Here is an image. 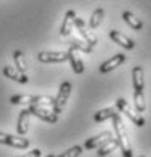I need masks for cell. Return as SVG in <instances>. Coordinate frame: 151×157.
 <instances>
[{"label":"cell","mask_w":151,"mask_h":157,"mask_svg":"<svg viewBox=\"0 0 151 157\" xmlns=\"http://www.w3.org/2000/svg\"><path fill=\"white\" fill-rule=\"evenodd\" d=\"M71 89H73V85L70 82H64L59 88V92H57L56 98H55V104H53V112L56 115H60L62 110L65 109V104L70 98V94H71Z\"/></svg>","instance_id":"obj_4"},{"label":"cell","mask_w":151,"mask_h":157,"mask_svg":"<svg viewBox=\"0 0 151 157\" xmlns=\"http://www.w3.org/2000/svg\"><path fill=\"white\" fill-rule=\"evenodd\" d=\"M14 62H15V67L20 73H24L26 74V70H27V63H26V59H24V55L20 52V50H15L14 52Z\"/></svg>","instance_id":"obj_22"},{"label":"cell","mask_w":151,"mask_h":157,"mask_svg":"<svg viewBox=\"0 0 151 157\" xmlns=\"http://www.w3.org/2000/svg\"><path fill=\"white\" fill-rule=\"evenodd\" d=\"M74 27L79 30V33L82 35V38L85 39L88 44H91L92 47L94 45H97V42H98V39H97V36H95L92 32H89V30H86V27H85V21L82 18H79V17H76L74 20Z\"/></svg>","instance_id":"obj_9"},{"label":"cell","mask_w":151,"mask_h":157,"mask_svg":"<svg viewBox=\"0 0 151 157\" xmlns=\"http://www.w3.org/2000/svg\"><path fill=\"white\" fill-rule=\"evenodd\" d=\"M29 125H30V112L29 109H23L18 115V121H17V132L18 135L24 136L29 132Z\"/></svg>","instance_id":"obj_13"},{"label":"cell","mask_w":151,"mask_h":157,"mask_svg":"<svg viewBox=\"0 0 151 157\" xmlns=\"http://www.w3.org/2000/svg\"><path fill=\"white\" fill-rule=\"evenodd\" d=\"M126 62V55L124 53H116L115 56L107 59L106 62H103L100 65V73H110L115 68H118L119 65H122Z\"/></svg>","instance_id":"obj_8"},{"label":"cell","mask_w":151,"mask_h":157,"mask_svg":"<svg viewBox=\"0 0 151 157\" xmlns=\"http://www.w3.org/2000/svg\"><path fill=\"white\" fill-rule=\"evenodd\" d=\"M109 36H110V39H112L113 42H116L118 45H121L126 50H133L134 48V41L130 39L129 36H126L124 33L118 32V30H110L109 32Z\"/></svg>","instance_id":"obj_10"},{"label":"cell","mask_w":151,"mask_h":157,"mask_svg":"<svg viewBox=\"0 0 151 157\" xmlns=\"http://www.w3.org/2000/svg\"><path fill=\"white\" fill-rule=\"evenodd\" d=\"M116 113V106L115 107H106V109H101L98 110L94 115V121L95 122H103L106 119H112V117Z\"/></svg>","instance_id":"obj_20"},{"label":"cell","mask_w":151,"mask_h":157,"mask_svg":"<svg viewBox=\"0 0 151 157\" xmlns=\"http://www.w3.org/2000/svg\"><path fill=\"white\" fill-rule=\"evenodd\" d=\"M70 47L76 48L77 52H83V53H91L92 48H94L85 39H79V38H70Z\"/></svg>","instance_id":"obj_19"},{"label":"cell","mask_w":151,"mask_h":157,"mask_svg":"<svg viewBox=\"0 0 151 157\" xmlns=\"http://www.w3.org/2000/svg\"><path fill=\"white\" fill-rule=\"evenodd\" d=\"M68 60H70L71 68H73V71H74L76 74H82V73L85 71L83 60H82L80 56L77 55V50L73 48V47H70V50H68Z\"/></svg>","instance_id":"obj_15"},{"label":"cell","mask_w":151,"mask_h":157,"mask_svg":"<svg viewBox=\"0 0 151 157\" xmlns=\"http://www.w3.org/2000/svg\"><path fill=\"white\" fill-rule=\"evenodd\" d=\"M133 103H134L136 112L142 113V112L145 110V97H144V92H134V95H133Z\"/></svg>","instance_id":"obj_23"},{"label":"cell","mask_w":151,"mask_h":157,"mask_svg":"<svg viewBox=\"0 0 151 157\" xmlns=\"http://www.w3.org/2000/svg\"><path fill=\"white\" fill-rule=\"evenodd\" d=\"M115 106H116V109L122 115H126V117L129 118L136 127H144L145 125V118L142 117V115H139V112H134L132 107H130V104L124 98H118L116 103H115Z\"/></svg>","instance_id":"obj_3"},{"label":"cell","mask_w":151,"mask_h":157,"mask_svg":"<svg viewBox=\"0 0 151 157\" xmlns=\"http://www.w3.org/2000/svg\"><path fill=\"white\" fill-rule=\"evenodd\" d=\"M112 136V132H103V133H100V135H97L94 137H89L86 142H85V148L86 150H94V148H98L100 145H103L107 139H110Z\"/></svg>","instance_id":"obj_14"},{"label":"cell","mask_w":151,"mask_h":157,"mask_svg":"<svg viewBox=\"0 0 151 157\" xmlns=\"http://www.w3.org/2000/svg\"><path fill=\"white\" fill-rule=\"evenodd\" d=\"M11 104H29V106H52L55 104V98L48 95H27V94H17L9 98Z\"/></svg>","instance_id":"obj_2"},{"label":"cell","mask_w":151,"mask_h":157,"mask_svg":"<svg viewBox=\"0 0 151 157\" xmlns=\"http://www.w3.org/2000/svg\"><path fill=\"white\" fill-rule=\"evenodd\" d=\"M76 11L70 9L67 11L65 17H64V21H62V26H60V35L62 36H70L73 27H74V20H76Z\"/></svg>","instance_id":"obj_12"},{"label":"cell","mask_w":151,"mask_h":157,"mask_svg":"<svg viewBox=\"0 0 151 157\" xmlns=\"http://www.w3.org/2000/svg\"><path fill=\"white\" fill-rule=\"evenodd\" d=\"M38 60L42 63H62L68 60V52H39Z\"/></svg>","instance_id":"obj_6"},{"label":"cell","mask_w":151,"mask_h":157,"mask_svg":"<svg viewBox=\"0 0 151 157\" xmlns=\"http://www.w3.org/2000/svg\"><path fill=\"white\" fill-rule=\"evenodd\" d=\"M103 18H104V9L103 8H97L94 12H92L91 18H89V27L91 29H97L101 24Z\"/></svg>","instance_id":"obj_21"},{"label":"cell","mask_w":151,"mask_h":157,"mask_svg":"<svg viewBox=\"0 0 151 157\" xmlns=\"http://www.w3.org/2000/svg\"><path fill=\"white\" fill-rule=\"evenodd\" d=\"M0 144L9 145V147H14V148H18V150H26L30 145L29 139H26V137L8 135V133H3V132H0Z\"/></svg>","instance_id":"obj_5"},{"label":"cell","mask_w":151,"mask_h":157,"mask_svg":"<svg viewBox=\"0 0 151 157\" xmlns=\"http://www.w3.org/2000/svg\"><path fill=\"white\" fill-rule=\"evenodd\" d=\"M112 122L113 130H115V137L118 140V147L122 153V157H133L132 144H130V139H129V135H127L126 125H124V122H122V119H121L118 112L112 117Z\"/></svg>","instance_id":"obj_1"},{"label":"cell","mask_w":151,"mask_h":157,"mask_svg":"<svg viewBox=\"0 0 151 157\" xmlns=\"http://www.w3.org/2000/svg\"><path fill=\"white\" fill-rule=\"evenodd\" d=\"M3 76H5L6 78L14 80V82H18V83H21V85H26V83L29 82V77H27L24 73H20L17 68L9 67V65L3 67Z\"/></svg>","instance_id":"obj_11"},{"label":"cell","mask_w":151,"mask_h":157,"mask_svg":"<svg viewBox=\"0 0 151 157\" xmlns=\"http://www.w3.org/2000/svg\"><path fill=\"white\" fill-rule=\"evenodd\" d=\"M141 157H145V156H141Z\"/></svg>","instance_id":"obj_27"},{"label":"cell","mask_w":151,"mask_h":157,"mask_svg":"<svg viewBox=\"0 0 151 157\" xmlns=\"http://www.w3.org/2000/svg\"><path fill=\"white\" fill-rule=\"evenodd\" d=\"M29 112H30V115H35L37 118L45 121V122H50V124L57 122V118H59V115H56L53 110L45 109L44 106H35V104L29 106Z\"/></svg>","instance_id":"obj_7"},{"label":"cell","mask_w":151,"mask_h":157,"mask_svg":"<svg viewBox=\"0 0 151 157\" xmlns=\"http://www.w3.org/2000/svg\"><path fill=\"white\" fill-rule=\"evenodd\" d=\"M41 150H38V148H35V150H32V151H29L27 154H24V156L21 157H41Z\"/></svg>","instance_id":"obj_25"},{"label":"cell","mask_w":151,"mask_h":157,"mask_svg":"<svg viewBox=\"0 0 151 157\" xmlns=\"http://www.w3.org/2000/svg\"><path fill=\"white\" fill-rule=\"evenodd\" d=\"M82 153H83V148H82L80 145H74V147L68 148L67 151H64L62 154H59V156H56V157H79Z\"/></svg>","instance_id":"obj_24"},{"label":"cell","mask_w":151,"mask_h":157,"mask_svg":"<svg viewBox=\"0 0 151 157\" xmlns=\"http://www.w3.org/2000/svg\"><path fill=\"white\" fill-rule=\"evenodd\" d=\"M116 148H118V140H116V137H110V139H107L103 145L98 147L97 156L104 157V156H107V154H110L112 151H115Z\"/></svg>","instance_id":"obj_17"},{"label":"cell","mask_w":151,"mask_h":157,"mask_svg":"<svg viewBox=\"0 0 151 157\" xmlns=\"http://www.w3.org/2000/svg\"><path fill=\"white\" fill-rule=\"evenodd\" d=\"M122 18H124V21H126V23H127V24L132 27L133 30H141V29L144 27V23L137 18L134 14H132L130 11L122 12Z\"/></svg>","instance_id":"obj_18"},{"label":"cell","mask_w":151,"mask_h":157,"mask_svg":"<svg viewBox=\"0 0 151 157\" xmlns=\"http://www.w3.org/2000/svg\"><path fill=\"white\" fill-rule=\"evenodd\" d=\"M45 157H56V156H53V154H48V156H45Z\"/></svg>","instance_id":"obj_26"},{"label":"cell","mask_w":151,"mask_h":157,"mask_svg":"<svg viewBox=\"0 0 151 157\" xmlns=\"http://www.w3.org/2000/svg\"><path fill=\"white\" fill-rule=\"evenodd\" d=\"M132 78H133V89L134 92H144V70L142 67H134L132 70Z\"/></svg>","instance_id":"obj_16"}]
</instances>
